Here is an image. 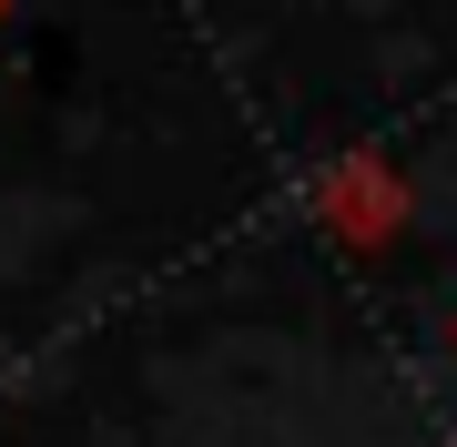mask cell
I'll return each mask as SVG.
<instances>
[{
  "label": "cell",
  "mask_w": 457,
  "mask_h": 447,
  "mask_svg": "<svg viewBox=\"0 0 457 447\" xmlns=\"http://www.w3.org/2000/svg\"><path fill=\"white\" fill-rule=\"evenodd\" d=\"M326 214H336L345 234H376V224L396 214V203H386V173H376V163H345V173H336V194H326Z\"/></svg>",
  "instance_id": "1"
},
{
  "label": "cell",
  "mask_w": 457,
  "mask_h": 447,
  "mask_svg": "<svg viewBox=\"0 0 457 447\" xmlns=\"http://www.w3.org/2000/svg\"><path fill=\"white\" fill-rule=\"evenodd\" d=\"M0 11H11V0H0Z\"/></svg>",
  "instance_id": "2"
}]
</instances>
